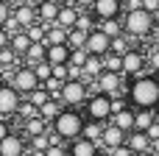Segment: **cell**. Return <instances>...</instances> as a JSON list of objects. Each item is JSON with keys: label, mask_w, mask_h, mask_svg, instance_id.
<instances>
[{"label": "cell", "mask_w": 159, "mask_h": 156, "mask_svg": "<svg viewBox=\"0 0 159 156\" xmlns=\"http://www.w3.org/2000/svg\"><path fill=\"white\" fill-rule=\"evenodd\" d=\"M129 100L134 109H159V81L154 75H140L129 87Z\"/></svg>", "instance_id": "1"}, {"label": "cell", "mask_w": 159, "mask_h": 156, "mask_svg": "<svg viewBox=\"0 0 159 156\" xmlns=\"http://www.w3.org/2000/svg\"><path fill=\"white\" fill-rule=\"evenodd\" d=\"M84 114L81 112H75V109H61V114L50 123L53 126V134L59 137V140H64V142H73V140H78L81 137V131H84Z\"/></svg>", "instance_id": "2"}, {"label": "cell", "mask_w": 159, "mask_h": 156, "mask_svg": "<svg viewBox=\"0 0 159 156\" xmlns=\"http://www.w3.org/2000/svg\"><path fill=\"white\" fill-rule=\"evenodd\" d=\"M123 31L129 36H148L154 31V14L137 8V11H129L126 20H123Z\"/></svg>", "instance_id": "3"}, {"label": "cell", "mask_w": 159, "mask_h": 156, "mask_svg": "<svg viewBox=\"0 0 159 156\" xmlns=\"http://www.w3.org/2000/svg\"><path fill=\"white\" fill-rule=\"evenodd\" d=\"M87 120H98V123L112 120V98L103 92L89 95L87 98Z\"/></svg>", "instance_id": "4"}, {"label": "cell", "mask_w": 159, "mask_h": 156, "mask_svg": "<svg viewBox=\"0 0 159 156\" xmlns=\"http://www.w3.org/2000/svg\"><path fill=\"white\" fill-rule=\"evenodd\" d=\"M87 98H89V87L84 81H64V87H61V103L67 109H75L81 103H87Z\"/></svg>", "instance_id": "5"}, {"label": "cell", "mask_w": 159, "mask_h": 156, "mask_svg": "<svg viewBox=\"0 0 159 156\" xmlns=\"http://www.w3.org/2000/svg\"><path fill=\"white\" fill-rule=\"evenodd\" d=\"M8 87H14L20 95H31L34 89H39L42 84H39V78L34 75V70L31 67H17L14 70V75H11V84Z\"/></svg>", "instance_id": "6"}, {"label": "cell", "mask_w": 159, "mask_h": 156, "mask_svg": "<svg viewBox=\"0 0 159 156\" xmlns=\"http://www.w3.org/2000/svg\"><path fill=\"white\" fill-rule=\"evenodd\" d=\"M20 103H22L20 92L14 87H8V84H0V117L6 120V117L17 114L20 112Z\"/></svg>", "instance_id": "7"}, {"label": "cell", "mask_w": 159, "mask_h": 156, "mask_svg": "<svg viewBox=\"0 0 159 156\" xmlns=\"http://www.w3.org/2000/svg\"><path fill=\"white\" fill-rule=\"evenodd\" d=\"M87 53H89V56H101V59H103L106 53H112V39H109L103 31H98V28H95V31L87 36Z\"/></svg>", "instance_id": "8"}, {"label": "cell", "mask_w": 159, "mask_h": 156, "mask_svg": "<svg viewBox=\"0 0 159 156\" xmlns=\"http://www.w3.org/2000/svg\"><path fill=\"white\" fill-rule=\"evenodd\" d=\"M123 11V0H95L92 3V14L101 20H117V14Z\"/></svg>", "instance_id": "9"}, {"label": "cell", "mask_w": 159, "mask_h": 156, "mask_svg": "<svg viewBox=\"0 0 159 156\" xmlns=\"http://www.w3.org/2000/svg\"><path fill=\"white\" fill-rule=\"evenodd\" d=\"M126 137H129V134H123L120 128H115L112 123H106V128H103V137H101L98 148H103V151H115V148L126 145Z\"/></svg>", "instance_id": "10"}, {"label": "cell", "mask_w": 159, "mask_h": 156, "mask_svg": "<svg viewBox=\"0 0 159 156\" xmlns=\"http://www.w3.org/2000/svg\"><path fill=\"white\" fill-rule=\"evenodd\" d=\"M120 81H123L120 73H106V70H103V73L98 75V92H103V95H109V98H117Z\"/></svg>", "instance_id": "11"}, {"label": "cell", "mask_w": 159, "mask_h": 156, "mask_svg": "<svg viewBox=\"0 0 159 156\" xmlns=\"http://www.w3.org/2000/svg\"><path fill=\"white\" fill-rule=\"evenodd\" d=\"M25 137L22 134H8L3 142H0V156H25Z\"/></svg>", "instance_id": "12"}, {"label": "cell", "mask_w": 159, "mask_h": 156, "mask_svg": "<svg viewBox=\"0 0 159 156\" xmlns=\"http://www.w3.org/2000/svg\"><path fill=\"white\" fill-rule=\"evenodd\" d=\"M143 67H145V59L140 50H129L123 56V75H140Z\"/></svg>", "instance_id": "13"}, {"label": "cell", "mask_w": 159, "mask_h": 156, "mask_svg": "<svg viewBox=\"0 0 159 156\" xmlns=\"http://www.w3.org/2000/svg\"><path fill=\"white\" fill-rule=\"evenodd\" d=\"M126 145L134 151V156L148 154V151H151V140H148V134H145V131H131V134L126 137Z\"/></svg>", "instance_id": "14"}, {"label": "cell", "mask_w": 159, "mask_h": 156, "mask_svg": "<svg viewBox=\"0 0 159 156\" xmlns=\"http://www.w3.org/2000/svg\"><path fill=\"white\" fill-rule=\"evenodd\" d=\"M59 3H53V0H48V3H42L39 8H36V20L42 22V25H56V20H59Z\"/></svg>", "instance_id": "15"}, {"label": "cell", "mask_w": 159, "mask_h": 156, "mask_svg": "<svg viewBox=\"0 0 159 156\" xmlns=\"http://www.w3.org/2000/svg\"><path fill=\"white\" fill-rule=\"evenodd\" d=\"M70 53H73V50H70L67 45H50L45 61H48L50 67H59V64H67V61H70Z\"/></svg>", "instance_id": "16"}, {"label": "cell", "mask_w": 159, "mask_h": 156, "mask_svg": "<svg viewBox=\"0 0 159 156\" xmlns=\"http://www.w3.org/2000/svg\"><path fill=\"white\" fill-rule=\"evenodd\" d=\"M98 145L95 142H89V140H84V137H78V140H73L70 142V148H67V154L70 156H98Z\"/></svg>", "instance_id": "17"}, {"label": "cell", "mask_w": 159, "mask_h": 156, "mask_svg": "<svg viewBox=\"0 0 159 156\" xmlns=\"http://www.w3.org/2000/svg\"><path fill=\"white\" fill-rule=\"evenodd\" d=\"M109 123H112L115 128H120L123 134H131V131H134V109H123V112L112 114Z\"/></svg>", "instance_id": "18"}, {"label": "cell", "mask_w": 159, "mask_h": 156, "mask_svg": "<svg viewBox=\"0 0 159 156\" xmlns=\"http://www.w3.org/2000/svg\"><path fill=\"white\" fill-rule=\"evenodd\" d=\"M101 73H103V59H101V56H89L87 64H84V75H81V81H84V84H87V81H98Z\"/></svg>", "instance_id": "19"}, {"label": "cell", "mask_w": 159, "mask_h": 156, "mask_svg": "<svg viewBox=\"0 0 159 156\" xmlns=\"http://www.w3.org/2000/svg\"><path fill=\"white\" fill-rule=\"evenodd\" d=\"M11 14H14V20L22 25V31H25V28H31V25L36 22V8H34V6H20V8H11Z\"/></svg>", "instance_id": "20"}, {"label": "cell", "mask_w": 159, "mask_h": 156, "mask_svg": "<svg viewBox=\"0 0 159 156\" xmlns=\"http://www.w3.org/2000/svg\"><path fill=\"white\" fill-rule=\"evenodd\" d=\"M78 14H81V11H78L75 6H61V8H59V20H56V25H61V28L73 31V28H75Z\"/></svg>", "instance_id": "21"}, {"label": "cell", "mask_w": 159, "mask_h": 156, "mask_svg": "<svg viewBox=\"0 0 159 156\" xmlns=\"http://www.w3.org/2000/svg\"><path fill=\"white\" fill-rule=\"evenodd\" d=\"M48 56V45H31L28 53L22 56V67H36L39 61H45Z\"/></svg>", "instance_id": "22"}, {"label": "cell", "mask_w": 159, "mask_h": 156, "mask_svg": "<svg viewBox=\"0 0 159 156\" xmlns=\"http://www.w3.org/2000/svg\"><path fill=\"white\" fill-rule=\"evenodd\" d=\"M154 112L157 109H134V131H148L154 126Z\"/></svg>", "instance_id": "23"}, {"label": "cell", "mask_w": 159, "mask_h": 156, "mask_svg": "<svg viewBox=\"0 0 159 156\" xmlns=\"http://www.w3.org/2000/svg\"><path fill=\"white\" fill-rule=\"evenodd\" d=\"M103 128H106V123H98V120H87V123H84V131H81V137L98 145V142H101V137H103Z\"/></svg>", "instance_id": "24"}, {"label": "cell", "mask_w": 159, "mask_h": 156, "mask_svg": "<svg viewBox=\"0 0 159 156\" xmlns=\"http://www.w3.org/2000/svg\"><path fill=\"white\" fill-rule=\"evenodd\" d=\"M67 28H61V25H48V33H45V45L50 47V45H67Z\"/></svg>", "instance_id": "25"}, {"label": "cell", "mask_w": 159, "mask_h": 156, "mask_svg": "<svg viewBox=\"0 0 159 156\" xmlns=\"http://www.w3.org/2000/svg\"><path fill=\"white\" fill-rule=\"evenodd\" d=\"M22 134H25L28 140H34V137H39V134H48V123H45L42 117L25 120V123H22Z\"/></svg>", "instance_id": "26"}, {"label": "cell", "mask_w": 159, "mask_h": 156, "mask_svg": "<svg viewBox=\"0 0 159 156\" xmlns=\"http://www.w3.org/2000/svg\"><path fill=\"white\" fill-rule=\"evenodd\" d=\"M61 109H64V106H61V100H53V98H50V100L39 109V117H42L45 123H53V120L61 114Z\"/></svg>", "instance_id": "27"}, {"label": "cell", "mask_w": 159, "mask_h": 156, "mask_svg": "<svg viewBox=\"0 0 159 156\" xmlns=\"http://www.w3.org/2000/svg\"><path fill=\"white\" fill-rule=\"evenodd\" d=\"M8 47L22 59V56L28 53V47H31V39H28V36H25V31H22V33H17V36H11V39H8Z\"/></svg>", "instance_id": "28"}, {"label": "cell", "mask_w": 159, "mask_h": 156, "mask_svg": "<svg viewBox=\"0 0 159 156\" xmlns=\"http://www.w3.org/2000/svg\"><path fill=\"white\" fill-rule=\"evenodd\" d=\"M45 33H48V25L42 22H34L31 28H25V36L31 39V45H45Z\"/></svg>", "instance_id": "29"}, {"label": "cell", "mask_w": 159, "mask_h": 156, "mask_svg": "<svg viewBox=\"0 0 159 156\" xmlns=\"http://www.w3.org/2000/svg\"><path fill=\"white\" fill-rule=\"evenodd\" d=\"M103 70H106V73H120V75H123V56L106 53V56H103Z\"/></svg>", "instance_id": "30"}, {"label": "cell", "mask_w": 159, "mask_h": 156, "mask_svg": "<svg viewBox=\"0 0 159 156\" xmlns=\"http://www.w3.org/2000/svg\"><path fill=\"white\" fill-rule=\"evenodd\" d=\"M75 31H84V33H92V31H95L92 11H81V14H78V20H75Z\"/></svg>", "instance_id": "31"}, {"label": "cell", "mask_w": 159, "mask_h": 156, "mask_svg": "<svg viewBox=\"0 0 159 156\" xmlns=\"http://www.w3.org/2000/svg\"><path fill=\"white\" fill-rule=\"evenodd\" d=\"M98 31H103L109 39H115V36H120V33H123L117 20H101V22H98Z\"/></svg>", "instance_id": "32"}, {"label": "cell", "mask_w": 159, "mask_h": 156, "mask_svg": "<svg viewBox=\"0 0 159 156\" xmlns=\"http://www.w3.org/2000/svg\"><path fill=\"white\" fill-rule=\"evenodd\" d=\"M53 145V140H50V134H39V137H34L31 140V145H28V151H36V154H45L48 148Z\"/></svg>", "instance_id": "33"}, {"label": "cell", "mask_w": 159, "mask_h": 156, "mask_svg": "<svg viewBox=\"0 0 159 156\" xmlns=\"http://www.w3.org/2000/svg\"><path fill=\"white\" fill-rule=\"evenodd\" d=\"M25 100H28V103H34L36 109H42V106H45V103L50 100V95L45 92V87H39V89H34L31 95H25Z\"/></svg>", "instance_id": "34"}, {"label": "cell", "mask_w": 159, "mask_h": 156, "mask_svg": "<svg viewBox=\"0 0 159 156\" xmlns=\"http://www.w3.org/2000/svg\"><path fill=\"white\" fill-rule=\"evenodd\" d=\"M31 70H34V75L39 78V84H45L48 78H53V67H50L48 61H39V64H36V67H31Z\"/></svg>", "instance_id": "35"}, {"label": "cell", "mask_w": 159, "mask_h": 156, "mask_svg": "<svg viewBox=\"0 0 159 156\" xmlns=\"http://www.w3.org/2000/svg\"><path fill=\"white\" fill-rule=\"evenodd\" d=\"M17 114H20V120L25 123V120H34V117H39V109H36L34 103L22 100V103H20V112H17Z\"/></svg>", "instance_id": "36"}, {"label": "cell", "mask_w": 159, "mask_h": 156, "mask_svg": "<svg viewBox=\"0 0 159 156\" xmlns=\"http://www.w3.org/2000/svg\"><path fill=\"white\" fill-rule=\"evenodd\" d=\"M129 50H131V47H129V39H126L123 33L112 39V53H115V56H126Z\"/></svg>", "instance_id": "37"}, {"label": "cell", "mask_w": 159, "mask_h": 156, "mask_svg": "<svg viewBox=\"0 0 159 156\" xmlns=\"http://www.w3.org/2000/svg\"><path fill=\"white\" fill-rule=\"evenodd\" d=\"M87 59H89V53H87V50H73V53H70V61H67V64H70V67H81V70H84Z\"/></svg>", "instance_id": "38"}, {"label": "cell", "mask_w": 159, "mask_h": 156, "mask_svg": "<svg viewBox=\"0 0 159 156\" xmlns=\"http://www.w3.org/2000/svg\"><path fill=\"white\" fill-rule=\"evenodd\" d=\"M3 31H6L8 36H17V33H22V25H20V22L14 20V14H11V17L3 22Z\"/></svg>", "instance_id": "39"}, {"label": "cell", "mask_w": 159, "mask_h": 156, "mask_svg": "<svg viewBox=\"0 0 159 156\" xmlns=\"http://www.w3.org/2000/svg\"><path fill=\"white\" fill-rule=\"evenodd\" d=\"M140 3H143V11H148V14L159 11V0H140Z\"/></svg>", "instance_id": "40"}, {"label": "cell", "mask_w": 159, "mask_h": 156, "mask_svg": "<svg viewBox=\"0 0 159 156\" xmlns=\"http://www.w3.org/2000/svg\"><path fill=\"white\" fill-rule=\"evenodd\" d=\"M45 156H67V148H64V145H50V148L45 151Z\"/></svg>", "instance_id": "41"}, {"label": "cell", "mask_w": 159, "mask_h": 156, "mask_svg": "<svg viewBox=\"0 0 159 156\" xmlns=\"http://www.w3.org/2000/svg\"><path fill=\"white\" fill-rule=\"evenodd\" d=\"M53 78H59V81H67L70 75H67V64H59V67H53Z\"/></svg>", "instance_id": "42"}, {"label": "cell", "mask_w": 159, "mask_h": 156, "mask_svg": "<svg viewBox=\"0 0 159 156\" xmlns=\"http://www.w3.org/2000/svg\"><path fill=\"white\" fill-rule=\"evenodd\" d=\"M109 156H134V151L129 148V145H120V148H115V151H106Z\"/></svg>", "instance_id": "43"}, {"label": "cell", "mask_w": 159, "mask_h": 156, "mask_svg": "<svg viewBox=\"0 0 159 156\" xmlns=\"http://www.w3.org/2000/svg\"><path fill=\"white\" fill-rule=\"evenodd\" d=\"M11 17V6L8 3H0V28H3V22Z\"/></svg>", "instance_id": "44"}, {"label": "cell", "mask_w": 159, "mask_h": 156, "mask_svg": "<svg viewBox=\"0 0 159 156\" xmlns=\"http://www.w3.org/2000/svg\"><path fill=\"white\" fill-rule=\"evenodd\" d=\"M92 3H95V0H73V6H75L78 11H92Z\"/></svg>", "instance_id": "45"}, {"label": "cell", "mask_w": 159, "mask_h": 156, "mask_svg": "<svg viewBox=\"0 0 159 156\" xmlns=\"http://www.w3.org/2000/svg\"><path fill=\"white\" fill-rule=\"evenodd\" d=\"M8 134H11V128H8V123H6V120L0 117V142H3V140H6Z\"/></svg>", "instance_id": "46"}, {"label": "cell", "mask_w": 159, "mask_h": 156, "mask_svg": "<svg viewBox=\"0 0 159 156\" xmlns=\"http://www.w3.org/2000/svg\"><path fill=\"white\" fill-rule=\"evenodd\" d=\"M151 67L159 73V47H154V50H151Z\"/></svg>", "instance_id": "47"}, {"label": "cell", "mask_w": 159, "mask_h": 156, "mask_svg": "<svg viewBox=\"0 0 159 156\" xmlns=\"http://www.w3.org/2000/svg\"><path fill=\"white\" fill-rule=\"evenodd\" d=\"M145 134H148V140H151V142H154V140H159V126L154 123V126H151V128H148Z\"/></svg>", "instance_id": "48"}, {"label": "cell", "mask_w": 159, "mask_h": 156, "mask_svg": "<svg viewBox=\"0 0 159 156\" xmlns=\"http://www.w3.org/2000/svg\"><path fill=\"white\" fill-rule=\"evenodd\" d=\"M8 39H11V36H8V33L0 28V50H6V47H8Z\"/></svg>", "instance_id": "49"}, {"label": "cell", "mask_w": 159, "mask_h": 156, "mask_svg": "<svg viewBox=\"0 0 159 156\" xmlns=\"http://www.w3.org/2000/svg\"><path fill=\"white\" fill-rule=\"evenodd\" d=\"M42 3H48V0H28V6H34V8H39Z\"/></svg>", "instance_id": "50"}, {"label": "cell", "mask_w": 159, "mask_h": 156, "mask_svg": "<svg viewBox=\"0 0 159 156\" xmlns=\"http://www.w3.org/2000/svg\"><path fill=\"white\" fill-rule=\"evenodd\" d=\"M151 151H154V154L159 156V140H154V142H151Z\"/></svg>", "instance_id": "51"}, {"label": "cell", "mask_w": 159, "mask_h": 156, "mask_svg": "<svg viewBox=\"0 0 159 156\" xmlns=\"http://www.w3.org/2000/svg\"><path fill=\"white\" fill-rule=\"evenodd\" d=\"M154 123H157V126H159V109H157V112H154Z\"/></svg>", "instance_id": "52"}, {"label": "cell", "mask_w": 159, "mask_h": 156, "mask_svg": "<svg viewBox=\"0 0 159 156\" xmlns=\"http://www.w3.org/2000/svg\"><path fill=\"white\" fill-rule=\"evenodd\" d=\"M140 156H157V154H154V151H148V154H140Z\"/></svg>", "instance_id": "53"}, {"label": "cell", "mask_w": 159, "mask_h": 156, "mask_svg": "<svg viewBox=\"0 0 159 156\" xmlns=\"http://www.w3.org/2000/svg\"><path fill=\"white\" fill-rule=\"evenodd\" d=\"M53 3H59V6H64V3H67V0H53Z\"/></svg>", "instance_id": "54"}, {"label": "cell", "mask_w": 159, "mask_h": 156, "mask_svg": "<svg viewBox=\"0 0 159 156\" xmlns=\"http://www.w3.org/2000/svg\"><path fill=\"white\" fill-rule=\"evenodd\" d=\"M0 3H8V6H11V0H0Z\"/></svg>", "instance_id": "55"}, {"label": "cell", "mask_w": 159, "mask_h": 156, "mask_svg": "<svg viewBox=\"0 0 159 156\" xmlns=\"http://www.w3.org/2000/svg\"><path fill=\"white\" fill-rule=\"evenodd\" d=\"M67 156H70V154H67Z\"/></svg>", "instance_id": "56"}, {"label": "cell", "mask_w": 159, "mask_h": 156, "mask_svg": "<svg viewBox=\"0 0 159 156\" xmlns=\"http://www.w3.org/2000/svg\"><path fill=\"white\" fill-rule=\"evenodd\" d=\"M157 47H159V45H157Z\"/></svg>", "instance_id": "57"}]
</instances>
